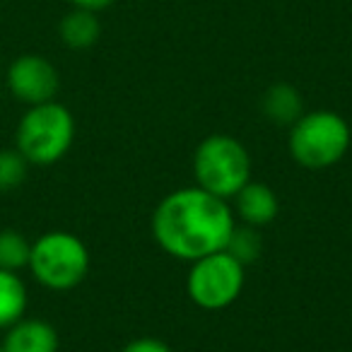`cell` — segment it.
<instances>
[{
	"mask_svg": "<svg viewBox=\"0 0 352 352\" xmlns=\"http://www.w3.org/2000/svg\"><path fill=\"white\" fill-rule=\"evenodd\" d=\"M155 239L176 258H203L225 251L234 220L220 196L203 188H184L160 203L152 217Z\"/></svg>",
	"mask_w": 352,
	"mask_h": 352,
	"instance_id": "1",
	"label": "cell"
},
{
	"mask_svg": "<svg viewBox=\"0 0 352 352\" xmlns=\"http://www.w3.org/2000/svg\"><path fill=\"white\" fill-rule=\"evenodd\" d=\"M73 135L75 121L63 104H36L17 126V152L30 164L49 166L70 150Z\"/></svg>",
	"mask_w": 352,
	"mask_h": 352,
	"instance_id": "2",
	"label": "cell"
},
{
	"mask_svg": "<svg viewBox=\"0 0 352 352\" xmlns=\"http://www.w3.org/2000/svg\"><path fill=\"white\" fill-rule=\"evenodd\" d=\"M30 268L46 287L70 289L82 283L87 275L89 254L75 234L49 232L32 244Z\"/></svg>",
	"mask_w": 352,
	"mask_h": 352,
	"instance_id": "3",
	"label": "cell"
},
{
	"mask_svg": "<svg viewBox=\"0 0 352 352\" xmlns=\"http://www.w3.org/2000/svg\"><path fill=\"white\" fill-rule=\"evenodd\" d=\"M249 155L230 135H210L196 150V179L212 196H236L249 184Z\"/></svg>",
	"mask_w": 352,
	"mask_h": 352,
	"instance_id": "4",
	"label": "cell"
},
{
	"mask_svg": "<svg viewBox=\"0 0 352 352\" xmlns=\"http://www.w3.org/2000/svg\"><path fill=\"white\" fill-rule=\"evenodd\" d=\"M350 131L338 113L316 111L299 118L289 135V152L302 166L323 169L345 155Z\"/></svg>",
	"mask_w": 352,
	"mask_h": 352,
	"instance_id": "5",
	"label": "cell"
},
{
	"mask_svg": "<svg viewBox=\"0 0 352 352\" xmlns=\"http://www.w3.org/2000/svg\"><path fill=\"white\" fill-rule=\"evenodd\" d=\"M244 285V265L227 251H215L196 261L188 275V294L203 309H222L232 304Z\"/></svg>",
	"mask_w": 352,
	"mask_h": 352,
	"instance_id": "6",
	"label": "cell"
},
{
	"mask_svg": "<svg viewBox=\"0 0 352 352\" xmlns=\"http://www.w3.org/2000/svg\"><path fill=\"white\" fill-rule=\"evenodd\" d=\"M8 87L20 102L32 107L54 102L58 92V73L41 56H20L8 68Z\"/></svg>",
	"mask_w": 352,
	"mask_h": 352,
	"instance_id": "7",
	"label": "cell"
},
{
	"mask_svg": "<svg viewBox=\"0 0 352 352\" xmlns=\"http://www.w3.org/2000/svg\"><path fill=\"white\" fill-rule=\"evenodd\" d=\"M0 347L3 352H56L58 333L51 323L39 318H20L8 328V336Z\"/></svg>",
	"mask_w": 352,
	"mask_h": 352,
	"instance_id": "8",
	"label": "cell"
},
{
	"mask_svg": "<svg viewBox=\"0 0 352 352\" xmlns=\"http://www.w3.org/2000/svg\"><path fill=\"white\" fill-rule=\"evenodd\" d=\"M236 196L239 212L249 225H268L278 215V198L263 184H246Z\"/></svg>",
	"mask_w": 352,
	"mask_h": 352,
	"instance_id": "9",
	"label": "cell"
},
{
	"mask_svg": "<svg viewBox=\"0 0 352 352\" xmlns=\"http://www.w3.org/2000/svg\"><path fill=\"white\" fill-rule=\"evenodd\" d=\"M27 287L17 273L0 268V328H10L25 316Z\"/></svg>",
	"mask_w": 352,
	"mask_h": 352,
	"instance_id": "10",
	"label": "cell"
},
{
	"mask_svg": "<svg viewBox=\"0 0 352 352\" xmlns=\"http://www.w3.org/2000/svg\"><path fill=\"white\" fill-rule=\"evenodd\" d=\"M99 32H102V27H99L94 12L82 10V8L65 15L60 22V39L70 49H89L99 39Z\"/></svg>",
	"mask_w": 352,
	"mask_h": 352,
	"instance_id": "11",
	"label": "cell"
},
{
	"mask_svg": "<svg viewBox=\"0 0 352 352\" xmlns=\"http://www.w3.org/2000/svg\"><path fill=\"white\" fill-rule=\"evenodd\" d=\"M263 111L275 123H294L302 111L299 92L289 85H273L263 99Z\"/></svg>",
	"mask_w": 352,
	"mask_h": 352,
	"instance_id": "12",
	"label": "cell"
},
{
	"mask_svg": "<svg viewBox=\"0 0 352 352\" xmlns=\"http://www.w3.org/2000/svg\"><path fill=\"white\" fill-rule=\"evenodd\" d=\"M32 244L25 234L15 230H0V268L3 270H20L30 265Z\"/></svg>",
	"mask_w": 352,
	"mask_h": 352,
	"instance_id": "13",
	"label": "cell"
},
{
	"mask_svg": "<svg viewBox=\"0 0 352 352\" xmlns=\"http://www.w3.org/2000/svg\"><path fill=\"white\" fill-rule=\"evenodd\" d=\"M30 162L17 150H0V191H12L22 186L27 179Z\"/></svg>",
	"mask_w": 352,
	"mask_h": 352,
	"instance_id": "14",
	"label": "cell"
},
{
	"mask_svg": "<svg viewBox=\"0 0 352 352\" xmlns=\"http://www.w3.org/2000/svg\"><path fill=\"white\" fill-rule=\"evenodd\" d=\"M258 236L254 234L251 230H239V232H232L230 241H227V254H232L236 261H239L241 265L249 263V261L256 258V254H258Z\"/></svg>",
	"mask_w": 352,
	"mask_h": 352,
	"instance_id": "15",
	"label": "cell"
},
{
	"mask_svg": "<svg viewBox=\"0 0 352 352\" xmlns=\"http://www.w3.org/2000/svg\"><path fill=\"white\" fill-rule=\"evenodd\" d=\"M123 352H169V347L162 340H155V338H142V340L131 342Z\"/></svg>",
	"mask_w": 352,
	"mask_h": 352,
	"instance_id": "16",
	"label": "cell"
},
{
	"mask_svg": "<svg viewBox=\"0 0 352 352\" xmlns=\"http://www.w3.org/2000/svg\"><path fill=\"white\" fill-rule=\"evenodd\" d=\"M73 6H78V8H82V10H102V8H107L111 0H70Z\"/></svg>",
	"mask_w": 352,
	"mask_h": 352,
	"instance_id": "17",
	"label": "cell"
},
{
	"mask_svg": "<svg viewBox=\"0 0 352 352\" xmlns=\"http://www.w3.org/2000/svg\"><path fill=\"white\" fill-rule=\"evenodd\" d=\"M0 352H3V347H0Z\"/></svg>",
	"mask_w": 352,
	"mask_h": 352,
	"instance_id": "18",
	"label": "cell"
}]
</instances>
